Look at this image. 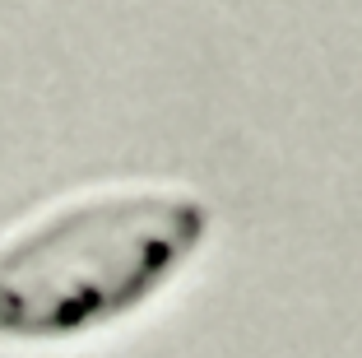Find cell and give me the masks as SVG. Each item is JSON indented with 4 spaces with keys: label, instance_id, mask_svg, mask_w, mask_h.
<instances>
[{
    "label": "cell",
    "instance_id": "obj_1",
    "mask_svg": "<svg viewBox=\"0 0 362 358\" xmlns=\"http://www.w3.org/2000/svg\"><path fill=\"white\" fill-rule=\"evenodd\" d=\"M209 228L195 191L112 181L0 233V335H70L139 307Z\"/></svg>",
    "mask_w": 362,
    "mask_h": 358
}]
</instances>
